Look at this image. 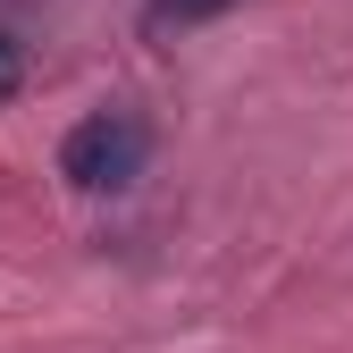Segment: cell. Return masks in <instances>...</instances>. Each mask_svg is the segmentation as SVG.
Instances as JSON below:
<instances>
[{
  "label": "cell",
  "instance_id": "1",
  "mask_svg": "<svg viewBox=\"0 0 353 353\" xmlns=\"http://www.w3.org/2000/svg\"><path fill=\"white\" fill-rule=\"evenodd\" d=\"M143 160H152V126L135 110H93V118H76L68 143H59V176L76 194H126L143 176Z\"/></svg>",
  "mask_w": 353,
  "mask_h": 353
},
{
  "label": "cell",
  "instance_id": "3",
  "mask_svg": "<svg viewBox=\"0 0 353 353\" xmlns=\"http://www.w3.org/2000/svg\"><path fill=\"white\" fill-rule=\"evenodd\" d=\"M0 93H17V51H9V34H0Z\"/></svg>",
  "mask_w": 353,
  "mask_h": 353
},
{
  "label": "cell",
  "instance_id": "2",
  "mask_svg": "<svg viewBox=\"0 0 353 353\" xmlns=\"http://www.w3.org/2000/svg\"><path fill=\"white\" fill-rule=\"evenodd\" d=\"M228 0H143V34H185V26H210Z\"/></svg>",
  "mask_w": 353,
  "mask_h": 353
}]
</instances>
